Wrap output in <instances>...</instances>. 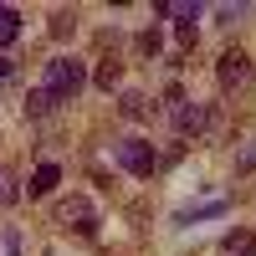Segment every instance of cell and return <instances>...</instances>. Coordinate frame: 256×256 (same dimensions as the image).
Masks as SVG:
<instances>
[{
    "instance_id": "cell-1",
    "label": "cell",
    "mask_w": 256,
    "mask_h": 256,
    "mask_svg": "<svg viewBox=\"0 0 256 256\" xmlns=\"http://www.w3.org/2000/svg\"><path fill=\"white\" fill-rule=\"evenodd\" d=\"M56 102H72L82 88H88V67H82L77 56H56V62H46V82H41Z\"/></svg>"
},
{
    "instance_id": "cell-2",
    "label": "cell",
    "mask_w": 256,
    "mask_h": 256,
    "mask_svg": "<svg viewBox=\"0 0 256 256\" xmlns=\"http://www.w3.org/2000/svg\"><path fill=\"white\" fill-rule=\"evenodd\" d=\"M113 159H118L123 174H138V180L159 169V154H154V144H148V138H118V144H113Z\"/></svg>"
},
{
    "instance_id": "cell-3",
    "label": "cell",
    "mask_w": 256,
    "mask_h": 256,
    "mask_svg": "<svg viewBox=\"0 0 256 256\" xmlns=\"http://www.w3.org/2000/svg\"><path fill=\"white\" fill-rule=\"evenodd\" d=\"M216 77H220V88H246V82H251V56H246L241 46L220 52V62H216Z\"/></svg>"
},
{
    "instance_id": "cell-4",
    "label": "cell",
    "mask_w": 256,
    "mask_h": 256,
    "mask_svg": "<svg viewBox=\"0 0 256 256\" xmlns=\"http://www.w3.org/2000/svg\"><path fill=\"white\" fill-rule=\"evenodd\" d=\"M169 113H174V128H180L184 138H190V134H205V128H210V108H205V102H190V98H180Z\"/></svg>"
},
{
    "instance_id": "cell-5",
    "label": "cell",
    "mask_w": 256,
    "mask_h": 256,
    "mask_svg": "<svg viewBox=\"0 0 256 256\" xmlns=\"http://www.w3.org/2000/svg\"><path fill=\"white\" fill-rule=\"evenodd\" d=\"M56 220L72 226V230H82V236H92V226H98V216H92L88 200H62V205H56Z\"/></svg>"
},
{
    "instance_id": "cell-6",
    "label": "cell",
    "mask_w": 256,
    "mask_h": 256,
    "mask_svg": "<svg viewBox=\"0 0 256 256\" xmlns=\"http://www.w3.org/2000/svg\"><path fill=\"white\" fill-rule=\"evenodd\" d=\"M56 184H62V169H56V164H36V174H31L26 190H31V200H41V195H52Z\"/></svg>"
},
{
    "instance_id": "cell-7",
    "label": "cell",
    "mask_w": 256,
    "mask_h": 256,
    "mask_svg": "<svg viewBox=\"0 0 256 256\" xmlns=\"http://www.w3.org/2000/svg\"><path fill=\"white\" fill-rule=\"evenodd\" d=\"M159 16H169V20H180V26H195V16H200V6H195V0H159Z\"/></svg>"
},
{
    "instance_id": "cell-8",
    "label": "cell",
    "mask_w": 256,
    "mask_h": 256,
    "mask_svg": "<svg viewBox=\"0 0 256 256\" xmlns=\"http://www.w3.org/2000/svg\"><path fill=\"white\" fill-rule=\"evenodd\" d=\"M220 256H256V241H251V230H230V236L220 241Z\"/></svg>"
},
{
    "instance_id": "cell-9",
    "label": "cell",
    "mask_w": 256,
    "mask_h": 256,
    "mask_svg": "<svg viewBox=\"0 0 256 256\" xmlns=\"http://www.w3.org/2000/svg\"><path fill=\"white\" fill-rule=\"evenodd\" d=\"M16 36H20V10L16 6H0V52H6Z\"/></svg>"
},
{
    "instance_id": "cell-10",
    "label": "cell",
    "mask_w": 256,
    "mask_h": 256,
    "mask_svg": "<svg viewBox=\"0 0 256 256\" xmlns=\"http://www.w3.org/2000/svg\"><path fill=\"white\" fill-rule=\"evenodd\" d=\"M52 108H56V98H52L46 88H36V92H26V113H31V118H46Z\"/></svg>"
},
{
    "instance_id": "cell-11",
    "label": "cell",
    "mask_w": 256,
    "mask_h": 256,
    "mask_svg": "<svg viewBox=\"0 0 256 256\" xmlns=\"http://www.w3.org/2000/svg\"><path fill=\"white\" fill-rule=\"evenodd\" d=\"M118 108H123V118H144V113H148V98H144V92H123Z\"/></svg>"
},
{
    "instance_id": "cell-12",
    "label": "cell",
    "mask_w": 256,
    "mask_h": 256,
    "mask_svg": "<svg viewBox=\"0 0 256 256\" xmlns=\"http://www.w3.org/2000/svg\"><path fill=\"white\" fill-rule=\"evenodd\" d=\"M205 216H226V200H216V205H200V210H180V226H190V220H205Z\"/></svg>"
},
{
    "instance_id": "cell-13",
    "label": "cell",
    "mask_w": 256,
    "mask_h": 256,
    "mask_svg": "<svg viewBox=\"0 0 256 256\" xmlns=\"http://www.w3.org/2000/svg\"><path fill=\"white\" fill-rule=\"evenodd\" d=\"M118 77H123V62H102V67H98V88H118Z\"/></svg>"
},
{
    "instance_id": "cell-14",
    "label": "cell",
    "mask_w": 256,
    "mask_h": 256,
    "mask_svg": "<svg viewBox=\"0 0 256 256\" xmlns=\"http://www.w3.org/2000/svg\"><path fill=\"white\" fill-rule=\"evenodd\" d=\"M72 26H77V16H72V10H56V16H52V31H56V36H67Z\"/></svg>"
},
{
    "instance_id": "cell-15",
    "label": "cell",
    "mask_w": 256,
    "mask_h": 256,
    "mask_svg": "<svg viewBox=\"0 0 256 256\" xmlns=\"http://www.w3.org/2000/svg\"><path fill=\"white\" fill-rule=\"evenodd\" d=\"M241 169H256V148H246V154H241Z\"/></svg>"
},
{
    "instance_id": "cell-16",
    "label": "cell",
    "mask_w": 256,
    "mask_h": 256,
    "mask_svg": "<svg viewBox=\"0 0 256 256\" xmlns=\"http://www.w3.org/2000/svg\"><path fill=\"white\" fill-rule=\"evenodd\" d=\"M0 77H10V62H6V56H0Z\"/></svg>"
}]
</instances>
